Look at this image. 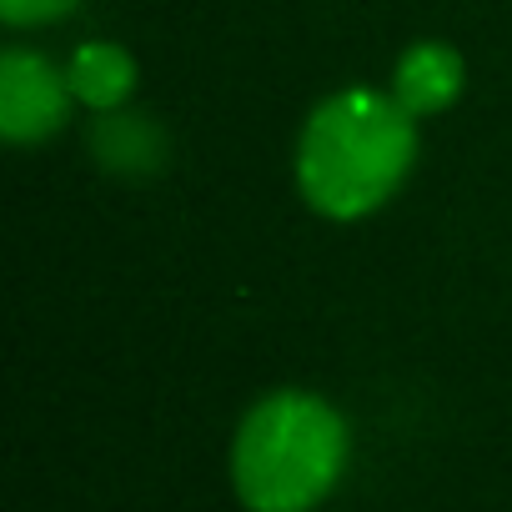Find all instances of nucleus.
Masks as SVG:
<instances>
[{
	"label": "nucleus",
	"instance_id": "f257e3e1",
	"mask_svg": "<svg viewBox=\"0 0 512 512\" xmlns=\"http://www.w3.org/2000/svg\"><path fill=\"white\" fill-rule=\"evenodd\" d=\"M417 116L382 91H337L327 96L297 146V181L312 211L332 221H357L377 211L417 156Z\"/></svg>",
	"mask_w": 512,
	"mask_h": 512
},
{
	"label": "nucleus",
	"instance_id": "f03ea898",
	"mask_svg": "<svg viewBox=\"0 0 512 512\" xmlns=\"http://www.w3.org/2000/svg\"><path fill=\"white\" fill-rule=\"evenodd\" d=\"M347 467V422L312 392H272L231 442V482L251 512H307Z\"/></svg>",
	"mask_w": 512,
	"mask_h": 512
},
{
	"label": "nucleus",
	"instance_id": "7ed1b4c3",
	"mask_svg": "<svg viewBox=\"0 0 512 512\" xmlns=\"http://www.w3.org/2000/svg\"><path fill=\"white\" fill-rule=\"evenodd\" d=\"M71 111V81L36 51L0 56V136L11 146H31L61 131Z\"/></svg>",
	"mask_w": 512,
	"mask_h": 512
},
{
	"label": "nucleus",
	"instance_id": "20e7f679",
	"mask_svg": "<svg viewBox=\"0 0 512 512\" xmlns=\"http://www.w3.org/2000/svg\"><path fill=\"white\" fill-rule=\"evenodd\" d=\"M462 91V56L442 41H417L392 71V96L407 116H437Z\"/></svg>",
	"mask_w": 512,
	"mask_h": 512
},
{
	"label": "nucleus",
	"instance_id": "39448f33",
	"mask_svg": "<svg viewBox=\"0 0 512 512\" xmlns=\"http://www.w3.org/2000/svg\"><path fill=\"white\" fill-rule=\"evenodd\" d=\"M66 81H71V96H76V101H86L91 111H111V106H121V101L131 96V86H136V61H131L121 46H111V41H91V46H81V51L71 56Z\"/></svg>",
	"mask_w": 512,
	"mask_h": 512
},
{
	"label": "nucleus",
	"instance_id": "423d86ee",
	"mask_svg": "<svg viewBox=\"0 0 512 512\" xmlns=\"http://www.w3.org/2000/svg\"><path fill=\"white\" fill-rule=\"evenodd\" d=\"M66 11H76V0H0V21H6V26H41V21H61Z\"/></svg>",
	"mask_w": 512,
	"mask_h": 512
}]
</instances>
